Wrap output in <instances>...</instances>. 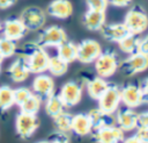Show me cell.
<instances>
[{"mask_svg":"<svg viewBox=\"0 0 148 143\" xmlns=\"http://www.w3.org/2000/svg\"><path fill=\"white\" fill-rule=\"evenodd\" d=\"M21 57H23L27 60L28 67L30 70V73L39 74L47 71V64H49V53L46 50L42 47H39L36 42H30L24 44L22 48Z\"/></svg>","mask_w":148,"mask_h":143,"instance_id":"1","label":"cell"},{"mask_svg":"<svg viewBox=\"0 0 148 143\" xmlns=\"http://www.w3.org/2000/svg\"><path fill=\"white\" fill-rule=\"evenodd\" d=\"M119 57L113 50H102L101 55L95 60V71L98 77L105 79L116 73L119 67Z\"/></svg>","mask_w":148,"mask_h":143,"instance_id":"2","label":"cell"},{"mask_svg":"<svg viewBox=\"0 0 148 143\" xmlns=\"http://www.w3.org/2000/svg\"><path fill=\"white\" fill-rule=\"evenodd\" d=\"M124 24L130 34L140 35L148 28V14L141 6L135 5L126 13Z\"/></svg>","mask_w":148,"mask_h":143,"instance_id":"3","label":"cell"},{"mask_svg":"<svg viewBox=\"0 0 148 143\" xmlns=\"http://www.w3.org/2000/svg\"><path fill=\"white\" fill-rule=\"evenodd\" d=\"M147 69H148V55L141 51H136L134 53L128 55L127 58H125L123 62L119 63V67H118V70H120L123 74L127 77H132L138 73H141Z\"/></svg>","mask_w":148,"mask_h":143,"instance_id":"4","label":"cell"},{"mask_svg":"<svg viewBox=\"0 0 148 143\" xmlns=\"http://www.w3.org/2000/svg\"><path fill=\"white\" fill-rule=\"evenodd\" d=\"M18 19L25 27L27 31H38L46 22V14L37 6H29L21 12Z\"/></svg>","mask_w":148,"mask_h":143,"instance_id":"5","label":"cell"},{"mask_svg":"<svg viewBox=\"0 0 148 143\" xmlns=\"http://www.w3.org/2000/svg\"><path fill=\"white\" fill-rule=\"evenodd\" d=\"M66 41H67V34L61 27L50 26L39 33V35L37 36V40L35 42L39 47L45 49L49 47L58 48L60 44H62Z\"/></svg>","mask_w":148,"mask_h":143,"instance_id":"6","label":"cell"},{"mask_svg":"<svg viewBox=\"0 0 148 143\" xmlns=\"http://www.w3.org/2000/svg\"><path fill=\"white\" fill-rule=\"evenodd\" d=\"M98 108L106 113L114 114L120 105V87L114 83H109L104 93L99 96Z\"/></svg>","mask_w":148,"mask_h":143,"instance_id":"7","label":"cell"},{"mask_svg":"<svg viewBox=\"0 0 148 143\" xmlns=\"http://www.w3.org/2000/svg\"><path fill=\"white\" fill-rule=\"evenodd\" d=\"M39 127V119L35 114H28L20 112L15 119V129L16 134L22 140L30 138Z\"/></svg>","mask_w":148,"mask_h":143,"instance_id":"8","label":"cell"},{"mask_svg":"<svg viewBox=\"0 0 148 143\" xmlns=\"http://www.w3.org/2000/svg\"><path fill=\"white\" fill-rule=\"evenodd\" d=\"M102 52V45L91 38L81 41L77 44V57L76 59L83 64L92 63Z\"/></svg>","mask_w":148,"mask_h":143,"instance_id":"9","label":"cell"},{"mask_svg":"<svg viewBox=\"0 0 148 143\" xmlns=\"http://www.w3.org/2000/svg\"><path fill=\"white\" fill-rule=\"evenodd\" d=\"M82 93L83 86L76 80H69L62 85L59 95L66 107H73L81 101Z\"/></svg>","mask_w":148,"mask_h":143,"instance_id":"10","label":"cell"},{"mask_svg":"<svg viewBox=\"0 0 148 143\" xmlns=\"http://www.w3.org/2000/svg\"><path fill=\"white\" fill-rule=\"evenodd\" d=\"M120 101L127 108H135L145 102L140 85L127 83L120 87Z\"/></svg>","mask_w":148,"mask_h":143,"instance_id":"11","label":"cell"},{"mask_svg":"<svg viewBox=\"0 0 148 143\" xmlns=\"http://www.w3.org/2000/svg\"><path fill=\"white\" fill-rule=\"evenodd\" d=\"M124 131L117 126H109L94 130L92 140L96 143H121L124 141Z\"/></svg>","mask_w":148,"mask_h":143,"instance_id":"12","label":"cell"},{"mask_svg":"<svg viewBox=\"0 0 148 143\" xmlns=\"http://www.w3.org/2000/svg\"><path fill=\"white\" fill-rule=\"evenodd\" d=\"M32 93L45 100L47 96L54 93V80L51 76L45 73L37 74L32 80Z\"/></svg>","mask_w":148,"mask_h":143,"instance_id":"13","label":"cell"},{"mask_svg":"<svg viewBox=\"0 0 148 143\" xmlns=\"http://www.w3.org/2000/svg\"><path fill=\"white\" fill-rule=\"evenodd\" d=\"M1 33L3 37H7L16 42V41L22 40L28 31L18 17H12V19H7L3 22Z\"/></svg>","mask_w":148,"mask_h":143,"instance_id":"14","label":"cell"},{"mask_svg":"<svg viewBox=\"0 0 148 143\" xmlns=\"http://www.w3.org/2000/svg\"><path fill=\"white\" fill-rule=\"evenodd\" d=\"M116 126L123 131H132L138 128V113L133 108L118 109L116 113Z\"/></svg>","mask_w":148,"mask_h":143,"instance_id":"15","label":"cell"},{"mask_svg":"<svg viewBox=\"0 0 148 143\" xmlns=\"http://www.w3.org/2000/svg\"><path fill=\"white\" fill-rule=\"evenodd\" d=\"M87 114L90 119L92 130H97V129L109 127V126H116L114 114L106 113V112L102 110L101 108H94V109L89 110V113H87Z\"/></svg>","mask_w":148,"mask_h":143,"instance_id":"16","label":"cell"},{"mask_svg":"<svg viewBox=\"0 0 148 143\" xmlns=\"http://www.w3.org/2000/svg\"><path fill=\"white\" fill-rule=\"evenodd\" d=\"M7 74L14 83H23L24 80H27L30 76V70L28 67L27 60L20 56L8 66Z\"/></svg>","mask_w":148,"mask_h":143,"instance_id":"17","label":"cell"},{"mask_svg":"<svg viewBox=\"0 0 148 143\" xmlns=\"http://www.w3.org/2000/svg\"><path fill=\"white\" fill-rule=\"evenodd\" d=\"M46 13L52 17L65 20L73 14V5L69 0H52L47 5Z\"/></svg>","mask_w":148,"mask_h":143,"instance_id":"18","label":"cell"},{"mask_svg":"<svg viewBox=\"0 0 148 143\" xmlns=\"http://www.w3.org/2000/svg\"><path fill=\"white\" fill-rule=\"evenodd\" d=\"M99 31H101L103 38H105L106 41L117 42V43L120 40H123L125 36H127L130 34V31L127 30V28L124 24V22H121V23H109V24H104L101 28Z\"/></svg>","mask_w":148,"mask_h":143,"instance_id":"19","label":"cell"},{"mask_svg":"<svg viewBox=\"0 0 148 143\" xmlns=\"http://www.w3.org/2000/svg\"><path fill=\"white\" fill-rule=\"evenodd\" d=\"M105 12L88 9L83 15V26L91 31L101 30V28L105 24Z\"/></svg>","mask_w":148,"mask_h":143,"instance_id":"20","label":"cell"},{"mask_svg":"<svg viewBox=\"0 0 148 143\" xmlns=\"http://www.w3.org/2000/svg\"><path fill=\"white\" fill-rule=\"evenodd\" d=\"M72 131L77 136H87L91 134L92 127L88 114H76L72 117Z\"/></svg>","mask_w":148,"mask_h":143,"instance_id":"21","label":"cell"},{"mask_svg":"<svg viewBox=\"0 0 148 143\" xmlns=\"http://www.w3.org/2000/svg\"><path fill=\"white\" fill-rule=\"evenodd\" d=\"M109 83L104 79V78H101V77H91L87 84H86V87H87V92H88V95L94 99V100H98L99 96L104 93V91L106 90Z\"/></svg>","mask_w":148,"mask_h":143,"instance_id":"22","label":"cell"},{"mask_svg":"<svg viewBox=\"0 0 148 143\" xmlns=\"http://www.w3.org/2000/svg\"><path fill=\"white\" fill-rule=\"evenodd\" d=\"M45 112L49 116H51L52 119L54 116H57L58 114L62 113L66 108L64 101L61 100L59 93H53L50 96H47L45 99Z\"/></svg>","mask_w":148,"mask_h":143,"instance_id":"23","label":"cell"},{"mask_svg":"<svg viewBox=\"0 0 148 143\" xmlns=\"http://www.w3.org/2000/svg\"><path fill=\"white\" fill-rule=\"evenodd\" d=\"M57 56H59L62 60H65L68 64L74 62L77 57V44L67 40L66 42H64L58 47Z\"/></svg>","mask_w":148,"mask_h":143,"instance_id":"24","label":"cell"},{"mask_svg":"<svg viewBox=\"0 0 148 143\" xmlns=\"http://www.w3.org/2000/svg\"><path fill=\"white\" fill-rule=\"evenodd\" d=\"M72 117H73V115L66 110H64L62 113L54 116L53 123H54V128H56L57 133L68 135L72 131Z\"/></svg>","mask_w":148,"mask_h":143,"instance_id":"25","label":"cell"},{"mask_svg":"<svg viewBox=\"0 0 148 143\" xmlns=\"http://www.w3.org/2000/svg\"><path fill=\"white\" fill-rule=\"evenodd\" d=\"M139 45H140V37L139 35H134V34H128L118 42L119 49L128 55L139 51Z\"/></svg>","mask_w":148,"mask_h":143,"instance_id":"26","label":"cell"},{"mask_svg":"<svg viewBox=\"0 0 148 143\" xmlns=\"http://www.w3.org/2000/svg\"><path fill=\"white\" fill-rule=\"evenodd\" d=\"M67 70H68V63L62 60L59 56H52L49 58L47 71L51 73V76L61 77L67 72Z\"/></svg>","mask_w":148,"mask_h":143,"instance_id":"27","label":"cell"},{"mask_svg":"<svg viewBox=\"0 0 148 143\" xmlns=\"http://www.w3.org/2000/svg\"><path fill=\"white\" fill-rule=\"evenodd\" d=\"M42 99L39 96H37L35 93H31V95L22 103L20 105V110L23 113H28V114H35L37 115V113L40 109L42 106Z\"/></svg>","mask_w":148,"mask_h":143,"instance_id":"28","label":"cell"},{"mask_svg":"<svg viewBox=\"0 0 148 143\" xmlns=\"http://www.w3.org/2000/svg\"><path fill=\"white\" fill-rule=\"evenodd\" d=\"M14 90L9 86L0 87V109L8 110L14 106Z\"/></svg>","mask_w":148,"mask_h":143,"instance_id":"29","label":"cell"},{"mask_svg":"<svg viewBox=\"0 0 148 143\" xmlns=\"http://www.w3.org/2000/svg\"><path fill=\"white\" fill-rule=\"evenodd\" d=\"M17 51V45L16 42L1 36L0 37V53L2 56V58H10L13 57Z\"/></svg>","mask_w":148,"mask_h":143,"instance_id":"30","label":"cell"},{"mask_svg":"<svg viewBox=\"0 0 148 143\" xmlns=\"http://www.w3.org/2000/svg\"><path fill=\"white\" fill-rule=\"evenodd\" d=\"M32 91L28 87H17L14 90V103L20 106L22 105L30 95H31Z\"/></svg>","mask_w":148,"mask_h":143,"instance_id":"31","label":"cell"},{"mask_svg":"<svg viewBox=\"0 0 148 143\" xmlns=\"http://www.w3.org/2000/svg\"><path fill=\"white\" fill-rule=\"evenodd\" d=\"M86 3L88 6V9L105 12L109 5V1L108 0H86Z\"/></svg>","mask_w":148,"mask_h":143,"instance_id":"32","label":"cell"},{"mask_svg":"<svg viewBox=\"0 0 148 143\" xmlns=\"http://www.w3.org/2000/svg\"><path fill=\"white\" fill-rule=\"evenodd\" d=\"M138 128H148V110L138 114Z\"/></svg>","mask_w":148,"mask_h":143,"instance_id":"33","label":"cell"},{"mask_svg":"<svg viewBox=\"0 0 148 143\" xmlns=\"http://www.w3.org/2000/svg\"><path fill=\"white\" fill-rule=\"evenodd\" d=\"M50 143H69V138H68V135L66 134L57 133L52 138V141H50Z\"/></svg>","mask_w":148,"mask_h":143,"instance_id":"34","label":"cell"},{"mask_svg":"<svg viewBox=\"0 0 148 143\" xmlns=\"http://www.w3.org/2000/svg\"><path fill=\"white\" fill-rule=\"evenodd\" d=\"M142 143H148V128H138L135 134Z\"/></svg>","mask_w":148,"mask_h":143,"instance_id":"35","label":"cell"},{"mask_svg":"<svg viewBox=\"0 0 148 143\" xmlns=\"http://www.w3.org/2000/svg\"><path fill=\"white\" fill-rule=\"evenodd\" d=\"M140 88H141V92H142V95H143L145 101L148 102V78H146V79H143L141 81Z\"/></svg>","mask_w":148,"mask_h":143,"instance_id":"36","label":"cell"},{"mask_svg":"<svg viewBox=\"0 0 148 143\" xmlns=\"http://www.w3.org/2000/svg\"><path fill=\"white\" fill-rule=\"evenodd\" d=\"M139 51L147 53L148 55V35L145 36L143 38H140V45H139Z\"/></svg>","mask_w":148,"mask_h":143,"instance_id":"37","label":"cell"},{"mask_svg":"<svg viewBox=\"0 0 148 143\" xmlns=\"http://www.w3.org/2000/svg\"><path fill=\"white\" fill-rule=\"evenodd\" d=\"M110 5L114 6V7H126L131 3L132 0H108Z\"/></svg>","mask_w":148,"mask_h":143,"instance_id":"38","label":"cell"},{"mask_svg":"<svg viewBox=\"0 0 148 143\" xmlns=\"http://www.w3.org/2000/svg\"><path fill=\"white\" fill-rule=\"evenodd\" d=\"M17 0H0V9H8L16 3Z\"/></svg>","mask_w":148,"mask_h":143,"instance_id":"39","label":"cell"},{"mask_svg":"<svg viewBox=\"0 0 148 143\" xmlns=\"http://www.w3.org/2000/svg\"><path fill=\"white\" fill-rule=\"evenodd\" d=\"M121 143H142V142L140 141V138L136 135H133V136H130L127 138H124V141Z\"/></svg>","mask_w":148,"mask_h":143,"instance_id":"40","label":"cell"},{"mask_svg":"<svg viewBox=\"0 0 148 143\" xmlns=\"http://www.w3.org/2000/svg\"><path fill=\"white\" fill-rule=\"evenodd\" d=\"M37 143H50V141H39Z\"/></svg>","mask_w":148,"mask_h":143,"instance_id":"41","label":"cell"},{"mask_svg":"<svg viewBox=\"0 0 148 143\" xmlns=\"http://www.w3.org/2000/svg\"><path fill=\"white\" fill-rule=\"evenodd\" d=\"M3 62V58H2V56H1V53H0V64Z\"/></svg>","mask_w":148,"mask_h":143,"instance_id":"42","label":"cell"},{"mask_svg":"<svg viewBox=\"0 0 148 143\" xmlns=\"http://www.w3.org/2000/svg\"><path fill=\"white\" fill-rule=\"evenodd\" d=\"M1 29H2V23L0 22V33H1Z\"/></svg>","mask_w":148,"mask_h":143,"instance_id":"43","label":"cell"},{"mask_svg":"<svg viewBox=\"0 0 148 143\" xmlns=\"http://www.w3.org/2000/svg\"><path fill=\"white\" fill-rule=\"evenodd\" d=\"M0 73H1V64H0Z\"/></svg>","mask_w":148,"mask_h":143,"instance_id":"44","label":"cell"}]
</instances>
